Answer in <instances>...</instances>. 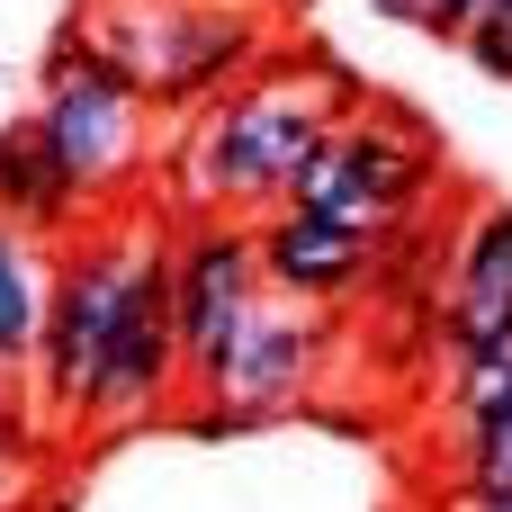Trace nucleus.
Segmentation results:
<instances>
[{"mask_svg": "<svg viewBox=\"0 0 512 512\" xmlns=\"http://www.w3.org/2000/svg\"><path fill=\"white\" fill-rule=\"evenodd\" d=\"M351 81L333 63H288L270 54L252 81H234L225 99H207L171 153V198L189 216H270L288 207L297 171L315 162V144L351 117Z\"/></svg>", "mask_w": 512, "mask_h": 512, "instance_id": "obj_1", "label": "nucleus"}, {"mask_svg": "<svg viewBox=\"0 0 512 512\" xmlns=\"http://www.w3.org/2000/svg\"><path fill=\"white\" fill-rule=\"evenodd\" d=\"M72 36L108 54L153 117H198L279 54V9L261 0H81Z\"/></svg>", "mask_w": 512, "mask_h": 512, "instance_id": "obj_2", "label": "nucleus"}, {"mask_svg": "<svg viewBox=\"0 0 512 512\" xmlns=\"http://www.w3.org/2000/svg\"><path fill=\"white\" fill-rule=\"evenodd\" d=\"M27 117H36V135H45V153H54V171L72 180L81 207H126L153 180V108L81 36H63L45 54V90H36Z\"/></svg>", "mask_w": 512, "mask_h": 512, "instance_id": "obj_3", "label": "nucleus"}, {"mask_svg": "<svg viewBox=\"0 0 512 512\" xmlns=\"http://www.w3.org/2000/svg\"><path fill=\"white\" fill-rule=\"evenodd\" d=\"M144 243H153V216H108V225H90L81 243L54 252L45 333H36L27 378H36L45 423H63V432H81V405H90V378H99V351H108V324L126 306V279H135Z\"/></svg>", "mask_w": 512, "mask_h": 512, "instance_id": "obj_4", "label": "nucleus"}, {"mask_svg": "<svg viewBox=\"0 0 512 512\" xmlns=\"http://www.w3.org/2000/svg\"><path fill=\"white\" fill-rule=\"evenodd\" d=\"M333 369V315L297 306V297H261L243 315V333L225 342V360L207 378H189V432H261L315 405Z\"/></svg>", "mask_w": 512, "mask_h": 512, "instance_id": "obj_5", "label": "nucleus"}, {"mask_svg": "<svg viewBox=\"0 0 512 512\" xmlns=\"http://www.w3.org/2000/svg\"><path fill=\"white\" fill-rule=\"evenodd\" d=\"M432 180H441V144H432L414 117H396V108H351V117L315 144V162L297 171L288 207H324V216H351V225L396 234V225H414V207L432 198Z\"/></svg>", "mask_w": 512, "mask_h": 512, "instance_id": "obj_6", "label": "nucleus"}, {"mask_svg": "<svg viewBox=\"0 0 512 512\" xmlns=\"http://www.w3.org/2000/svg\"><path fill=\"white\" fill-rule=\"evenodd\" d=\"M171 396H189V360H180V315H171V225H153L135 279H126V306L108 324L81 432H135V423L171 414Z\"/></svg>", "mask_w": 512, "mask_h": 512, "instance_id": "obj_7", "label": "nucleus"}, {"mask_svg": "<svg viewBox=\"0 0 512 512\" xmlns=\"http://www.w3.org/2000/svg\"><path fill=\"white\" fill-rule=\"evenodd\" d=\"M270 297L261 279V234L234 216H189L171 225V315H180V360L189 378H207L225 360V342L243 333V315Z\"/></svg>", "mask_w": 512, "mask_h": 512, "instance_id": "obj_8", "label": "nucleus"}, {"mask_svg": "<svg viewBox=\"0 0 512 512\" xmlns=\"http://www.w3.org/2000/svg\"><path fill=\"white\" fill-rule=\"evenodd\" d=\"M261 279H270V297H297V306H351V288H369L378 279V261H387V243L405 234H378V225H351V216H324V207H270L261 225Z\"/></svg>", "mask_w": 512, "mask_h": 512, "instance_id": "obj_9", "label": "nucleus"}, {"mask_svg": "<svg viewBox=\"0 0 512 512\" xmlns=\"http://www.w3.org/2000/svg\"><path fill=\"white\" fill-rule=\"evenodd\" d=\"M441 342L450 360L512 342V198H486L459 234V261L441 288Z\"/></svg>", "mask_w": 512, "mask_h": 512, "instance_id": "obj_10", "label": "nucleus"}, {"mask_svg": "<svg viewBox=\"0 0 512 512\" xmlns=\"http://www.w3.org/2000/svg\"><path fill=\"white\" fill-rule=\"evenodd\" d=\"M90 207L72 198V180L54 171V153H45V135H36V117H0V225H18V234H36V243H54V234H72Z\"/></svg>", "mask_w": 512, "mask_h": 512, "instance_id": "obj_11", "label": "nucleus"}, {"mask_svg": "<svg viewBox=\"0 0 512 512\" xmlns=\"http://www.w3.org/2000/svg\"><path fill=\"white\" fill-rule=\"evenodd\" d=\"M45 279H54L45 243L18 234V225H0V378H18V369L36 360V333H45Z\"/></svg>", "mask_w": 512, "mask_h": 512, "instance_id": "obj_12", "label": "nucleus"}, {"mask_svg": "<svg viewBox=\"0 0 512 512\" xmlns=\"http://www.w3.org/2000/svg\"><path fill=\"white\" fill-rule=\"evenodd\" d=\"M512 486V405L486 423H459V495H504Z\"/></svg>", "mask_w": 512, "mask_h": 512, "instance_id": "obj_13", "label": "nucleus"}, {"mask_svg": "<svg viewBox=\"0 0 512 512\" xmlns=\"http://www.w3.org/2000/svg\"><path fill=\"white\" fill-rule=\"evenodd\" d=\"M504 405H512V342L468 351V360L450 369V414H459V423H486V414H504Z\"/></svg>", "mask_w": 512, "mask_h": 512, "instance_id": "obj_14", "label": "nucleus"}, {"mask_svg": "<svg viewBox=\"0 0 512 512\" xmlns=\"http://www.w3.org/2000/svg\"><path fill=\"white\" fill-rule=\"evenodd\" d=\"M27 486V396L18 378H0V504H18Z\"/></svg>", "mask_w": 512, "mask_h": 512, "instance_id": "obj_15", "label": "nucleus"}, {"mask_svg": "<svg viewBox=\"0 0 512 512\" xmlns=\"http://www.w3.org/2000/svg\"><path fill=\"white\" fill-rule=\"evenodd\" d=\"M459 54H468L486 81H512V9H477L468 36H459Z\"/></svg>", "mask_w": 512, "mask_h": 512, "instance_id": "obj_16", "label": "nucleus"}, {"mask_svg": "<svg viewBox=\"0 0 512 512\" xmlns=\"http://www.w3.org/2000/svg\"><path fill=\"white\" fill-rule=\"evenodd\" d=\"M477 9H486V0H423V9H414V27H432V36H450V45H459Z\"/></svg>", "mask_w": 512, "mask_h": 512, "instance_id": "obj_17", "label": "nucleus"}, {"mask_svg": "<svg viewBox=\"0 0 512 512\" xmlns=\"http://www.w3.org/2000/svg\"><path fill=\"white\" fill-rule=\"evenodd\" d=\"M369 9H378V18H405V27H414V9H423V0H369Z\"/></svg>", "mask_w": 512, "mask_h": 512, "instance_id": "obj_18", "label": "nucleus"}, {"mask_svg": "<svg viewBox=\"0 0 512 512\" xmlns=\"http://www.w3.org/2000/svg\"><path fill=\"white\" fill-rule=\"evenodd\" d=\"M261 9H306V0H261Z\"/></svg>", "mask_w": 512, "mask_h": 512, "instance_id": "obj_19", "label": "nucleus"}, {"mask_svg": "<svg viewBox=\"0 0 512 512\" xmlns=\"http://www.w3.org/2000/svg\"><path fill=\"white\" fill-rule=\"evenodd\" d=\"M486 9H512V0H486Z\"/></svg>", "mask_w": 512, "mask_h": 512, "instance_id": "obj_20", "label": "nucleus"}]
</instances>
